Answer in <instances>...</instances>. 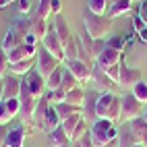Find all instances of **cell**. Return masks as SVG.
<instances>
[{
	"mask_svg": "<svg viewBox=\"0 0 147 147\" xmlns=\"http://www.w3.org/2000/svg\"><path fill=\"white\" fill-rule=\"evenodd\" d=\"M62 73H64V68H56V71L46 79V87H48V91H52V89H58L62 83Z\"/></svg>",
	"mask_w": 147,
	"mask_h": 147,
	"instance_id": "obj_30",
	"label": "cell"
},
{
	"mask_svg": "<svg viewBox=\"0 0 147 147\" xmlns=\"http://www.w3.org/2000/svg\"><path fill=\"white\" fill-rule=\"evenodd\" d=\"M79 87V81L75 79V77L71 75L64 68V73H62V83H60V89H64V91H73V89H77Z\"/></svg>",
	"mask_w": 147,
	"mask_h": 147,
	"instance_id": "obj_31",
	"label": "cell"
},
{
	"mask_svg": "<svg viewBox=\"0 0 147 147\" xmlns=\"http://www.w3.org/2000/svg\"><path fill=\"white\" fill-rule=\"evenodd\" d=\"M135 145H141V143L131 131V126H122L118 133V147H135Z\"/></svg>",
	"mask_w": 147,
	"mask_h": 147,
	"instance_id": "obj_24",
	"label": "cell"
},
{
	"mask_svg": "<svg viewBox=\"0 0 147 147\" xmlns=\"http://www.w3.org/2000/svg\"><path fill=\"white\" fill-rule=\"evenodd\" d=\"M122 54H124V52L112 50V48H104V52H102L100 56H97L95 64L100 66V68H108V66H114V64H118V62H120Z\"/></svg>",
	"mask_w": 147,
	"mask_h": 147,
	"instance_id": "obj_15",
	"label": "cell"
},
{
	"mask_svg": "<svg viewBox=\"0 0 147 147\" xmlns=\"http://www.w3.org/2000/svg\"><path fill=\"white\" fill-rule=\"evenodd\" d=\"M50 29H52V27H50V23H48L46 19L33 17V21H31V35L35 37V40H44Z\"/></svg>",
	"mask_w": 147,
	"mask_h": 147,
	"instance_id": "obj_22",
	"label": "cell"
},
{
	"mask_svg": "<svg viewBox=\"0 0 147 147\" xmlns=\"http://www.w3.org/2000/svg\"><path fill=\"white\" fill-rule=\"evenodd\" d=\"M2 81H4V102L19 100V95H21V77L8 73Z\"/></svg>",
	"mask_w": 147,
	"mask_h": 147,
	"instance_id": "obj_12",
	"label": "cell"
},
{
	"mask_svg": "<svg viewBox=\"0 0 147 147\" xmlns=\"http://www.w3.org/2000/svg\"><path fill=\"white\" fill-rule=\"evenodd\" d=\"M143 118H145V120H147V110H145V112H143Z\"/></svg>",
	"mask_w": 147,
	"mask_h": 147,
	"instance_id": "obj_53",
	"label": "cell"
},
{
	"mask_svg": "<svg viewBox=\"0 0 147 147\" xmlns=\"http://www.w3.org/2000/svg\"><path fill=\"white\" fill-rule=\"evenodd\" d=\"M11 2H15V0H11Z\"/></svg>",
	"mask_w": 147,
	"mask_h": 147,
	"instance_id": "obj_55",
	"label": "cell"
},
{
	"mask_svg": "<svg viewBox=\"0 0 147 147\" xmlns=\"http://www.w3.org/2000/svg\"><path fill=\"white\" fill-rule=\"evenodd\" d=\"M33 126H25V124H19L15 129L8 131V139H6V147H23L25 139L29 137Z\"/></svg>",
	"mask_w": 147,
	"mask_h": 147,
	"instance_id": "obj_11",
	"label": "cell"
},
{
	"mask_svg": "<svg viewBox=\"0 0 147 147\" xmlns=\"http://www.w3.org/2000/svg\"><path fill=\"white\" fill-rule=\"evenodd\" d=\"M8 66H11V62H8V54L0 48V79H4V77L8 75Z\"/></svg>",
	"mask_w": 147,
	"mask_h": 147,
	"instance_id": "obj_37",
	"label": "cell"
},
{
	"mask_svg": "<svg viewBox=\"0 0 147 147\" xmlns=\"http://www.w3.org/2000/svg\"><path fill=\"white\" fill-rule=\"evenodd\" d=\"M35 66V58H29V60H21V62H13L8 66V73L11 75H17V77H25L33 71Z\"/></svg>",
	"mask_w": 147,
	"mask_h": 147,
	"instance_id": "obj_21",
	"label": "cell"
},
{
	"mask_svg": "<svg viewBox=\"0 0 147 147\" xmlns=\"http://www.w3.org/2000/svg\"><path fill=\"white\" fill-rule=\"evenodd\" d=\"M102 71L108 75V77H110V79L116 83V85H118V79H120V62L118 64H114V66H108V68H102Z\"/></svg>",
	"mask_w": 147,
	"mask_h": 147,
	"instance_id": "obj_39",
	"label": "cell"
},
{
	"mask_svg": "<svg viewBox=\"0 0 147 147\" xmlns=\"http://www.w3.org/2000/svg\"><path fill=\"white\" fill-rule=\"evenodd\" d=\"M91 141L95 147H104L106 143H110L114 139H118V133L120 129H116V124L110 122V120H106V118H97L93 124H91Z\"/></svg>",
	"mask_w": 147,
	"mask_h": 147,
	"instance_id": "obj_2",
	"label": "cell"
},
{
	"mask_svg": "<svg viewBox=\"0 0 147 147\" xmlns=\"http://www.w3.org/2000/svg\"><path fill=\"white\" fill-rule=\"evenodd\" d=\"M79 40H81V44H83V48H85L87 56H89L91 60L95 62V60H97V56L104 52L106 42H104V40H91V37L87 35V33H85V35H79Z\"/></svg>",
	"mask_w": 147,
	"mask_h": 147,
	"instance_id": "obj_13",
	"label": "cell"
},
{
	"mask_svg": "<svg viewBox=\"0 0 147 147\" xmlns=\"http://www.w3.org/2000/svg\"><path fill=\"white\" fill-rule=\"evenodd\" d=\"M6 106H8V112L13 114V118L19 116V112H21V102H19V100H8Z\"/></svg>",
	"mask_w": 147,
	"mask_h": 147,
	"instance_id": "obj_41",
	"label": "cell"
},
{
	"mask_svg": "<svg viewBox=\"0 0 147 147\" xmlns=\"http://www.w3.org/2000/svg\"><path fill=\"white\" fill-rule=\"evenodd\" d=\"M89 85H91V89H93L95 93H112V89L116 87V83H114L97 64H93V68H91Z\"/></svg>",
	"mask_w": 147,
	"mask_h": 147,
	"instance_id": "obj_5",
	"label": "cell"
},
{
	"mask_svg": "<svg viewBox=\"0 0 147 147\" xmlns=\"http://www.w3.org/2000/svg\"><path fill=\"white\" fill-rule=\"evenodd\" d=\"M143 27H147V25L141 21V17H139V15H135V17H133V29H135V33H139Z\"/></svg>",
	"mask_w": 147,
	"mask_h": 147,
	"instance_id": "obj_47",
	"label": "cell"
},
{
	"mask_svg": "<svg viewBox=\"0 0 147 147\" xmlns=\"http://www.w3.org/2000/svg\"><path fill=\"white\" fill-rule=\"evenodd\" d=\"M143 147H147V137H145V139H143V143H141Z\"/></svg>",
	"mask_w": 147,
	"mask_h": 147,
	"instance_id": "obj_52",
	"label": "cell"
},
{
	"mask_svg": "<svg viewBox=\"0 0 147 147\" xmlns=\"http://www.w3.org/2000/svg\"><path fill=\"white\" fill-rule=\"evenodd\" d=\"M52 15V6H50V0H40L37 2V8H35V17H40V19H50Z\"/></svg>",
	"mask_w": 147,
	"mask_h": 147,
	"instance_id": "obj_34",
	"label": "cell"
},
{
	"mask_svg": "<svg viewBox=\"0 0 147 147\" xmlns=\"http://www.w3.org/2000/svg\"><path fill=\"white\" fill-rule=\"evenodd\" d=\"M25 44H27V46H37V40H35L31 33H29V35L25 37Z\"/></svg>",
	"mask_w": 147,
	"mask_h": 147,
	"instance_id": "obj_48",
	"label": "cell"
},
{
	"mask_svg": "<svg viewBox=\"0 0 147 147\" xmlns=\"http://www.w3.org/2000/svg\"><path fill=\"white\" fill-rule=\"evenodd\" d=\"M56 108V114H58V118H60V124L66 120V118H71V116H75V114H79V112H83V110H79V108H75V106H71V104H58V106H54Z\"/></svg>",
	"mask_w": 147,
	"mask_h": 147,
	"instance_id": "obj_27",
	"label": "cell"
},
{
	"mask_svg": "<svg viewBox=\"0 0 147 147\" xmlns=\"http://www.w3.org/2000/svg\"><path fill=\"white\" fill-rule=\"evenodd\" d=\"M139 81H143V79H141V71H139V68H135V66H129V64H126L124 54H122V58H120V79H118V87H122V89H126V91H131Z\"/></svg>",
	"mask_w": 147,
	"mask_h": 147,
	"instance_id": "obj_6",
	"label": "cell"
},
{
	"mask_svg": "<svg viewBox=\"0 0 147 147\" xmlns=\"http://www.w3.org/2000/svg\"><path fill=\"white\" fill-rule=\"evenodd\" d=\"M17 13H19V17H23V15H27L29 11H31V4H29V0H17Z\"/></svg>",
	"mask_w": 147,
	"mask_h": 147,
	"instance_id": "obj_42",
	"label": "cell"
},
{
	"mask_svg": "<svg viewBox=\"0 0 147 147\" xmlns=\"http://www.w3.org/2000/svg\"><path fill=\"white\" fill-rule=\"evenodd\" d=\"M64 68L71 73L77 81L81 83H89V77H91V66L83 64L81 60H64Z\"/></svg>",
	"mask_w": 147,
	"mask_h": 147,
	"instance_id": "obj_10",
	"label": "cell"
},
{
	"mask_svg": "<svg viewBox=\"0 0 147 147\" xmlns=\"http://www.w3.org/2000/svg\"><path fill=\"white\" fill-rule=\"evenodd\" d=\"M114 95L116 93H97L95 97V118H106L108 110L114 102Z\"/></svg>",
	"mask_w": 147,
	"mask_h": 147,
	"instance_id": "obj_17",
	"label": "cell"
},
{
	"mask_svg": "<svg viewBox=\"0 0 147 147\" xmlns=\"http://www.w3.org/2000/svg\"><path fill=\"white\" fill-rule=\"evenodd\" d=\"M108 6H110V0H89V4H87V11L93 13V15L106 17V15H108Z\"/></svg>",
	"mask_w": 147,
	"mask_h": 147,
	"instance_id": "obj_29",
	"label": "cell"
},
{
	"mask_svg": "<svg viewBox=\"0 0 147 147\" xmlns=\"http://www.w3.org/2000/svg\"><path fill=\"white\" fill-rule=\"evenodd\" d=\"M50 100H48V95H42L40 100H37V106H35V114H33V124L35 126H40L42 129V124H44V118H46V114L48 110H50Z\"/></svg>",
	"mask_w": 147,
	"mask_h": 147,
	"instance_id": "obj_20",
	"label": "cell"
},
{
	"mask_svg": "<svg viewBox=\"0 0 147 147\" xmlns=\"http://www.w3.org/2000/svg\"><path fill=\"white\" fill-rule=\"evenodd\" d=\"M25 44V37H21L15 29H11L8 27V31L4 33V40H2V44H0V48L8 54V52H13L15 48H19V46H23Z\"/></svg>",
	"mask_w": 147,
	"mask_h": 147,
	"instance_id": "obj_18",
	"label": "cell"
},
{
	"mask_svg": "<svg viewBox=\"0 0 147 147\" xmlns=\"http://www.w3.org/2000/svg\"><path fill=\"white\" fill-rule=\"evenodd\" d=\"M87 131H89V126H87V122H85V118H83L79 124H77V129L73 131V135H71V143H73V141H79Z\"/></svg>",
	"mask_w": 147,
	"mask_h": 147,
	"instance_id": "obj_38",
	"label": "cell"
},
{
	"mask_svg": "<svg viewBox=\"0 0 147 147\" xmlns=\"http://www.w3.org/2000/svg\"><path fill=\"white\" fill-rule=\"evenodd\" d=\"M13 120V114L8 112V106L6 102H0V124H6Z\"/></svg>",
	"mask_w": 147,
	"mask_h": 147,
	"instance_id": "obj_40",
	"label": "cell"
},
{
	"mask_svg": "<svg viewBox=\"0 0 147 147\" xmlns=\"http://www.w3.org/2000/svg\"><path fill=\"white\" fill-rule=\"evenodd\" d=\"M77 143H79V147H95V145H93V141H91V133H89V131H87V133L81 137V139L77 141Z\"/></svg>",
	"mask_w": 147,
	"mask_h": 147,
	"instance_id": "obj_43",
	"label": "cell"
},
{
	"mask_svg": "<svg viewBox=\"0 0 147 147\" xmlns=\"http://www.w3.org/2000/svg\"><path fill=\"white\" fill-rule=\"evenodd\" d=\"M83 27H85V33L91 40H104L112 31V21L108 17H100V15L85 11L83 13Z\"/></svg>",
	"mask_w": 147,
	"mask_h": 147,
	"instance_id": "obj_1",
	"label": "cell"
},
{
	"mask_svg": "<svg viewBox=\"0 0 147 147\" xmlns=\"http://www.w3.org/2000/svg\"><path fill=\"white\" fill-rule=\"evenodd\" d=\"M139 40H141L143 44H147V27H143L141 31H139Z\"/></svg>",
	"mask_w": 147,
	"mask_h": 147,
	"instance_id": "obj_49",
	"label": "cell"
},
{
	"mask_svg": "<svg viewBox=\"0 0 147 147\" xmlns=\"http://www.w3.org/2000/svg\"><path fill=\"white\" fill-rule=\"evenodd\" d=\"M52 29L56 31V35H58V40H60V44H62V48H66L68 44L73 42V31L68 29V25H66V21L62 17H56V21H54V25H52Z\"/></svg>",
	"mask_w": 147,
	"mask_h": 147,
	"instance_id": "obj_16",
	"label": "cell"
},
{
	"mask_svg": "<svg viewBox=\"0 0 147 147\" xmlns=\"http://www.w3.org/2000/svg\"><path fill=\"white\" fill-rule=\"evenodd\" d=\"M131 93H133L141 104H147V83H145V81H139V83L131 89Z\"/></svg>",
	"mask_w": 147,
	"mask_h": 147,
	"instance_id": "obj_35",
	"label": "cell"
},
{
	"mask_svg": "<svg viewBox=\"0 0 147 147\" xmlns=\"http://www.w3.org/2000/svg\"><path fill=\"white\" fill-rule=\"evenodd\" d=\"M133 2L135 0H110V6H108V19H116V17H122V15H129L133 11Z\"/></svg>",
	"mask_w": 147,
	"mask_h": 147,
	"instance_id": "obj_14",
	"label": "cell"
},
{
	"mask_svg": "<svg viewBox=\"0 0 147 147\" xmlns=\"http://www.w3.org/2000/svg\"><path fill=\"white\" fill-rule=\"evenodd\" d=\"M50 6H52V15L60 17V13H62V2L60 0H50Z\"/></svg>",
	"mask_w": 147,
	"mask_h": 147,
	"instance_id": "obj_46",
	"label": "cell"
},
{
	"mask_svg": "<svg viewBox=\"0 0 147 147\" xmlns=\"http://www.w3.org/2000/svg\"><path fill=\"white\" fill-rule=\"evenodd\" d=\"M85 102H87V93L81 89V87H77V89H73V91H66V104H71L75 108H79V110H83Z\"/></svg>",
	"mask_w": 147,
	"mask_h": 147,
	"instance_id": "obj_23",
	"label": "cell"
},
{
	"mask_svg": "<svg viewBox=\"0 0 147 147\" xmlns=\"http://www.w3.org/2000/svg\"><path fill=\"white\" fill-rule=\"evenodd\" d=\"M31 21L33 19H27V17H17L15 21L11 23V29H15V31L21 35V37H27L29 33H31Z\"/></svg>",
	"mask_w": 147,
	"mask_h": 147,
	"instance_id": "obj_25",
	"label": "cell"
},
{
	"mask_svg": "<svg viewBox=\"0 0 147 147\" xmlns=\"http://www.w3.org/2000/svg\"><path fill=\"white\" fill-rule=\"evenodd\" d=\"M68 143H71V137L66 135V131L62 129V124L58 126V129L48 133V145L50 147H66Z\"/></svg>",
	"mask_w": 147,
	"mask_h": 147,
	"instance_id": "obj_19",
	"label": "cell"
},
{
	"mask_svg": "<svg viewBox=\"0 0 147 147\" xmlns=\"http://www.w3.org/2000/svg\"><path fill=\"white\" fill-rule=\"evenodd\" d=\"M0 102H4V81L0 79Z\"/></svg>",
	"mask_w": 147,
	"mask_h": 147,
	"instance_id": "obj_50",
	"label": "cell"
},
{
	"mask_svg": "<svg viewBox=\"0 0 147 147\" xmlns=\"http://www.w3.org/2000/svg\"><path fill=\"white\" fill-rule=\"evenodd\" d=\"M56 68H60V62H58L52 54H48L44 48H40V50H37V56H35V71L40 73L44 79H48Z\"/></svg>",
	"mask_w": 147,
	"mask_h": 147,
	"instance_id": "obj_7",
	"label": "cell"
},
{
	"mask_svg": "<svg viewBox=\"0 0 147 147\" xmlns=\"http://www.w3.org/2000/svg\"><path fill=\"white\" fill-rule=\"evenodd\" d=\"M129 126H131V131L135 133V137L139 139V143H143V139L147 137V120L143 118V116H139V118L131 120Z\"/></svg>",
	"mask_w": 147,
	"mask_h": 147,
	"instance_id": "obj_26",
	"label": "cell"
},
{
	"mask_svg": "<svg viewBox=\"0 0 147 147\" xmlns=\"http://www.w3.org/2000/svg\"><path fill=\"white\" fill-rule=\"evenodd\" d=\"M126 42H129V40H124V37H110V40H106V48H112V50L124 52Z\"/></svg>",
	"mask_w": 147,
	"mask_h": 147,
	"instance_id": "obj_36",
	"label": "cell"
},
{
	"mask_svg": "<svg viewBox=\"0 0 147 147\" xmlns=\"http://www.w3.org/2000/svg\"><path fill=\"white\" fill-rule=\"evenodd\" d=\"M42 48L48 54H52L58 62H64V48H62V44H60V40H58V35H56L54 29H50L48 35L42 40Z\"/></svg>",
	"mask_w": 147,
	"mask_h": 147,
	"instance_id": "obj_8",
	"label": "cell"
},
{
	"mask_svg": "<svg viewBox=\"0 0 147 147\" xmlns=\"http://www.w3.org/2000/svg\"><path fill=\"white\" fill-rule=\"evenodd\" d=\"M46 95H48V100H50V104L52 106H58V104H64L66 102V91L64 89H52V91H46Z\"/></svg>",
	"mask_w": 147,
	"mask_h": 147,
	"instance_id": "obj_32",
	"label": "cell"
},
{
	"mask_svg": "<svg viewBox=\"0 0 147 147\" xmlns=\"http://www.w3.org/2000/svg\"><path fill=\"white\" fill-rule=\"evenodd\" d=\"M137 15H139L141 21L147 25V0H141V2H139V11H137Z\"/></svg>",
	"mask_w": 147,
	"mask_h": 147,
	"instance_id": "obj_44",
	"label": "cell"
},
{
	"mask_svg": "<svg viewBox=\"0 0 147 147\" xmlns=\"http://www.w3.org/2000/svg\"><path fill=\"white\" fill-rule=\"evenodd\" d=\"M141 110H143L141 102L137 100L131 91L120 95V122H131L135 118H139V116H143Z\"/></svg>",
	"mask_w": 147,
	"mask_h": 147,
	"instance_id": "obj_4",
	"label": "cell"
},
{
	"mask_svg": "<svg viewBox=\"0 0 147 147\" xmlns=\"http://www.w3.org/2000/svg\"><path fill=\"white\" fill-rule=\"evenodd\" d=\"M23 83L27 85V89L31 91L37 100H40L42 95H46V91H48V87H46V79L37 73V71H31L29 75H25L23 77Z\"/></svg>",
	"mask_w": 147,
	"mask_h": 147,
	"instance_id": "obj_9",
	"label": "cell"
},
{
	"mask_svg": "<svg viewBox=\"0 0 147 147\" xmlns=\"http://www.w3.org/2000/svg\"><path fill=\"white\" fill-rule=\"evenodd\" d=\"M19 102H21V112H19V118L25 126L33 124V114H35V106H37V97L27 89V85L23 83L21 77V95H19Z\"/></svg>",
	"mask_w": 147,
	"mask_h": 147,
	"instance_id": "obj_3",
	"label": "cell"
},
{
	"mask_svg": "<svg viewBox=\"0 0 147 147\" xmlns=\"http://www.w3.org/2000/svg\"><path fill=\"white\" fill-rule=\"evenodd\" d=\"M58 126H60V118H58V114H56V108H54V106H50V110H48L46 118H44V124H42V129L50 133V131L58 129Z\"/></svg>",
	"mask_w": 147,
	"mask_h": 147,
	"instance_id": "obj_28",
	"label": "cell"
},
{
	"mask_svg": "<svg viewBox=\"0 0 147 147\" xmlns=\"http://www.w3.org/2000/svg\"><path fill=\"white\" fill-rule=\"evenodd\" d=\"M135 147H143V145H135Z\"/></svg>",
	"mask_w": 147,
	"mask_h": 147,
	"instance_id": "obj_54",
	"label": "cell"
},
{
	"mask_svg": "<svg viewBox=\"0 0 147 147\" xmlns=\"http://www.w3.org/2000/svg\"><path fill=\"white\" fill-rule=\"evenodd\" d=\"M8 131H11V129H6V124H0V147H6Z\"/></svg>",
	"mask_w": 147,
	"mask_h": 147,
	"instance_id": "obj_45",
	"label": "cell"
},
{
	"mask_svg": "<svg viewBox=\"0 0 147 147\" xmlns=\"http://www.w3.org/2000/svg\"><path fill=\"white\" fill-rule=\"evenodd\" d=\"M139 2H141V0H139Z\"/></svg>",
	"mask_w": 147,
	"mask_h": 147,
	"instance_id": "obj_56",
	"label": "cell"
},
{
	"mask_svg": "<svg viewBox=\"0 0 147 147\" xmlns=\"http://www.w3.org/2000/svg\"><path fill=\"white\" fill-rule=\"evenodd\" d=\"M83 120V112H79V114H75V116H71V118H66L64 122H62V129L66 131V135L71 137L73 135V131L77 129V124H79Z\"/></svg>",
	"mask_w": 147,
	"mask_h": 147,
	"instance_id": "obj_33",
	"label": "cell"
},
{
	"mask_svg": "<svg viewBox=\"0 0 147 147\" xmlns=\"http://www.w3.org/2000/svg\"><path fill=\"white\" fill-rule=\"evenodd\" d=\"M11 4V0H0V8H4V6H8Z\"/></svg>",
	"mask_w": 147,
	"mask_h": 147,
	"instance_id": "obj_51",
	"label": "cell"
}]
</instances>
